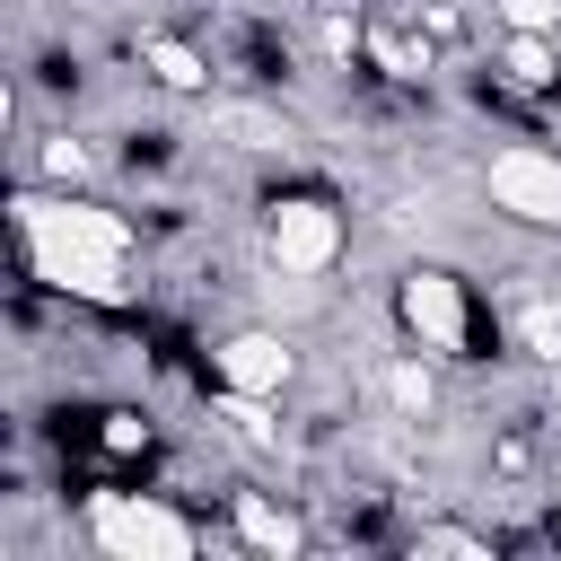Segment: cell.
Wrapping results in <instances>:
<instances>
[{
  "label": "cell",
  "mask_w": 561,
  "mask_h": 561,
  "mask_svg": "<svg viewBox=\"0 0 561 561\" xmlns=\"http://www.w3.org/2000/svg\"><path fill=\"white\" fill-rule=\"evenodd\" d=\"M18 245L35 263L44 289L61 298H88V307H131V263H140V237L105 210V202H79V193H18Z\"/></svg>",
  "instance_id": "1"
},
{
  "label": "cell",
  "mask_w": 561,
  "mask_h": 561,
  "mask_svg": "<svg viewBox=\"0 0 561 561\" xmlns=\"http://www.w3.org/2000/svg\"><path fill=\"white\" fill-rule=\"evenodd\" d=\"M88 543L114 561H193V517L158 491H88Z\"/></svg>",
  "instance_id": "2"
},
{
  "label": "cell",
  "mask_w": 561,
  "mask_h": 561,
  "mask_svg": "<svg viewBox=\"0 0 561 561\" xmlns=\"http://www.w3.org/2000/svg\"><path fill=\"white\" fill-rule=\"evenodd\" d=\"M394 316H403V333H412L421 351H438V359H456V351L473 342V307H465V280H456V272H438V263L403 272V289H394Z\"/></svg>",
  "instance_id": "3"
},
{
  "label": "cell",
  "mask_w": 561,
  "mask_h": 561,
  "mask_svg": "<svg viewBox=\"0 0 561 561\" xmlns=\"http://www.w3.org/2000/svg\"><path fill=\"white\" fill-rule=\"evenodd\" d=\"M263 245H272V263L280 272H324L333 254H342V210L324 202V193H280L272 210H263Z\"/></svg>",
  "instance_id": "4"
},
{
  "label": "cell",
  "mask_w": 561,
  "mask_h": 561,
  "mask_svg": "<svg viewBox=\"0 0 561 561\" xmlns=\"http://www.w3.org/2000/svg\"><path fill=\"white\" fill-rule=\"evenodd\" d=\"M482 184H491V202H500L508 219H526V228H561V158H552V149L508 140V149L482 167Z\"/></svg>",
  "instance_id": "5"
},
{
  "label": "cell",
  "mask_w": 561,
  "mask_h": 561,
  "mask_svg": "<svg viewBox=\"0 0 561 561\" xmlns=\"http://www.w3.org/2000/svg\"><path fill=\"white\" fill-rule=\"evenodd\" d=\"M210 377L237 394H280L298 377V351L280 333H228V342H210Z\"/></svg>",
  "instance_id": "6"
},
{
  "label": "cell",
  "mask_w": 561,
  "mask_h": 561,
  "mask_svg": "<svg viewBox=\"0 0 561 561\" xmlns=\"http://www.w3.org/2000/svg\"><path fill=\"white\" fill-rule=\"evenodd\" d=\"M228 517H237V535H245L254 552H298V543H307V526H298L280 500H263V491H237Z\"/></svg>",
  "instance_id": "7"
},
{
  "label": "cell",
  "mask_w": 561,
  "mask_h": 561,
  "mask_svg": "<svg viewBox=\"0 0 561 561\" xmlns=\"http://www.w3.org/2000/svg\"><path fill=\"white\" fill-rule=\"evenodd\" d=\"M140 70H149L158 88H175V96H202V88H210V61H202L184 35H140Z\"/></svg>",
  "instance_id": "8"
},
{
  "label": "cell",
  "mask_w": 561,
  "mask_h": 561,
  "mask_svg": "<svg viewBox=\"0 0 561 561\" xmlns=\"http://www.w3.org/2000/svg\"><path fill=\"white\" fill-rule=\"evenodd\" d=\"M500 79L508 88H552L561 70H552V35H508L500 44Z\"/></svg>",
  "instance_id": "9"
},
{
  "label": "cell",
  "mask_w": 561,
  "mask_h": 561,
  "mask_svg": "<svg viewBox=\"0 0 561 561\" xmlns=\"http://www.w3.org/2000/svg\"><path fill=\"white\" fill-rule=\"evenodd\" d=\"M263 403H272V394H237V386H219V403H210V421H228V430H237L245 447H280V430L263 421Z\"/></svg>",
  "instance_id": "10"
},
{
  "label": "cell",
  "mask_w": 561,
  "mask_h": 561,
  "mask_svg": "<svg viewBox=\"0 0 561 561\" xmlns=\"http://www.w3.org/2000/svg\"><path fill=\"white\" fill-rule=\"evenodd\" d=\"M491 18L508 35H561V0H491Z\"/></svg>",
  "instance_id": "11"
},
{
  "label": "cell",
  "mask_w": 561,
  "mask_h": 561,
  "mask_svg": "<svg viewBox=\"0 0 561 561\" xmlns=\"http://www.w3.org/2000/svg\"><path fill=\"white\" fill-rule=\"evenodd\" d=\"M386 394H394L403 412H430V394H438V386H430V368H421V359H394V368H386Z\"/></svg>",
  "instance_id": "12"
},
{
  "label": "cell",
  "mask_w": 561,
  "mask_h": 561,
  "mask_svg": "<svg viewBox=\"0 0 561 561\" xmlns=\"http://www.w3.org/2000/svg\"><path fill=\"white\" fill-rule=\"evenodd\" d=\"M44 175H53V184H79V175H88V149H79L70 131H53V140H44Z\"/></svg>",
  "instance_id": "13"
},
{
  "label": "cell",
  "mask_w": 561,
  "mask_h": 561,
  "mask_svg": "<svg viewBox=\"0 0 561 561\" xmlns=\"http://www.w3.org/2000/svg\"><path fill=\"white\" fill-rule=\"evenodd\" d=\"M421 552H456V561H491V543H482V535H465V526H421Z\"/></svg>",
  "instance_id": "14"
},
{
  "label": "cell",
  "mask_w": 561,
  "mask_h": 561,
  "mask_svg": "<svg viewBox=\"0 0 561 561\" xmlns=\"http://www.w3.org/2000/svg\"><path fill=\"white\" fill-rule=\"evenodd\" d=\"M517 324H526V342H535V359H561V316H552V307H526Z\"/></svg>",
  "instance_id": "15"
},
{
  "label": "cell",
  "mask_w": 561,
  "mask_h": 561,
  "mask_svg": "<svg viewBox=\"0 0 561 561\" xmlns=\"http://www.w3.org/2000/svg\"><path fill=\"white\" fill-rule=\"evenodd\" d=\"M131 447H149V421H131V412H105V456H131Z\"/></svg>",
  "instance_id": "16"
}]
</instances>
